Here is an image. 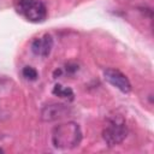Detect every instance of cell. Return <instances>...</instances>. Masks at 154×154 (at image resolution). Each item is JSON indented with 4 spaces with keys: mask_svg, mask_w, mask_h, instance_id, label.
Here are the masks:
<instances>
[{
    "mask_svg": "<svg viewBox=\"0 0 154 154\" xmlns=\"http://www.w3.org/2000/svg\"><path fill=\"white\" fill-rule=\"evenodd\" d=\"M82 141V130L75 122L61 123L54 126L52 131V143L59 149H72L79 146Z\"/></svg>",
    "mask_w": 154,
    "mask_h": 154,
    "instance_id": "6da1fadb",
    "label": "cell"
},
{
    "mask_svg": "<svg viewBox=\"0 0 154 154\" xmlns=\"http://www.w3.org/2000/svg\"><path fill=\"white\" fill-rule=\"evenodd\" d=\"M16 8L26 20L41 23L47 17L46 6L40 0H16Z\"/></svg>",
    "mask_w": 154,
    "mask_h": 154,
    "instance_id": "3957f363",
    "label": "cell"
},
{
    "mask_svg": "<svg viewBox=\"0 0 154 154\" xmlns=\"http://www.w3.org/2000/svg\"><path fill=\"white\" fill-rule=\"evenodd\" d=\"M22 73H23V77H24L25 79H28V81H35V79H37V77H38L37 71H36L34 67H31V66H25V67L22 70Z\"/></svg>",
    "mask_w": 154,
    "mask_h": 154,
    "instance_id": "ba28073f",
    "label": "cell"
},
{
    "mask_svg": "<svg viewBox=\"0 0 154 154\" xmlns=\"http://www.w3.org/2000/svg\"><path fill=\"white\" fill-rule=\"evenodd\" d=\"M52 93H53L55 96L61 97V99H65V100H69V101L73 100V96H75L71 88L64 87V85H61V84H55L54 88H53V90H52Z\"/></svg>",
    "mask_w": 154,
    "mask_h": 154,
    "instance_id": "52a82bcc",
    "label": "cell"
},
{
    "mask_svg": "<svg viewBox=\"0 0 154 154\" xmlns=\"http://www.w3.org/2000/svg\"><path fill=\"white\" fill-rule=\"evenodd\" d=\"M103 77L109 84L116 87L122 93H124V94L130 93L131 83H130L129 78L123 72H120L119 70H117V69H106L103 71Z\"/></svg>",
    "mask_w": 154,
    "mask_h": 154,
    "instance_id": "277c9868",
    "label": "cell"
},
{
    "mask_svg": "<svg viewBox=\"0 0 154 154\" xmlns=\"http://www.w3.org/2000/svg\"><path fill=\"white\" fill-rule=\"evenodd\" d=\"M128 136V128L123 118L113 117L108 120L107 125L102 131L103 141L108 147H114L120 144Z\"/></svg>",
    "mask_w": 154,
    "mask_h": 154,
    "instance_id": "7a4b0ae2",
    "label": "cell"
},
{
    "mask_svg": "<svg viewBox=\"0 0 154 154\" xmlns=\"http://www.w3.org/2000/svg\"><path fill=\"white\" fill-rule=\"evenodd\" d=\"M53 48V38L49 34H45L42 37H37L31 42V51L35 55L47 57Z\"/></svg>",
    "mask_w": 154,
    "mask_h": 154,
    "instance_id": "8992f818",
    "label": "cell"
},
{
    "mask_svg": "<svg viewBox=\"0 0 154 154\" xmlns=\"http://www.w3.org/2000/svg\"><path fill=\"white\" fill-rule=\"evenodd\" d=\"M71 113V107L65 103H49L41 109V119L43 122H55Z\"/></svg>",
    "mask_w": 154,
    "mask_h": 154,
    "instance_id": "5b68a950",
    "label": "cell"
}]
</instances>
